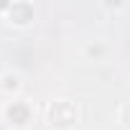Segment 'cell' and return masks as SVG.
<instances>
[{"label":"cell","mask_w":130,"mask_h":130,"mask_svg":"<svg viewBox=\"0 0 130 130\" xmlns=\"http://www.w3.org/2000/svg\"><path fill=\"white\" fill-rule=\"evenodd\" d=\"M46 117H48V125H56V127H69L74 120H77V110L69 100H54L46 110Z\"/></svg>","instance_id":"obj_1"},{"label":"cell","mask_w":130,"mask_h":130,"mask_svg":"<svg viewBox=\"0 0 130 130\" xmlns=\"http://www.w3.org/2000/svg\"><path fill=\"white\" fill-rule=\"evenodd\" d=\"M5 21L8 23H13V26H28L31 21H33V5L31 3H10V5H5Z\"/></svg>","instance_id":"obj_2"},{"label":"cell","mask_w":130,"mask_h":130,"mask_svg":"<svg viewBox=\"0 0 130 130\" xmlns=\"http://www.w3.org/2000/svg\"><path fill=\"white\" fill-rule=\"evenodd\" d=\"M3 115H5V120H8L10 125H15V127H26L28 120H31V110H28V105H26L23 100L8 102L5 110H3Z\"/></svg>","instance_id":"obj_3"},{"label":"cell","mask_w":130,"mask_h":130,"mask_svg":"<svg viewBox=\"0 0 130 130\" xmlns=\"http://www.w3.org/2000/svg\"><path fill=\"white\" fill-rule=\"evenodd\" d=\"M0 87L3 89H18L21 87V77L18 74H13V72H5V74H0Z\"/></svg>","instance_id":"obj_4"},{"label":"cell","mask_w":130,"mask_h":130,"mask_svg":"<svg viewBox=\"0 0 130 130\" xmlns=\"http://www.w3.org/2000/svg\"><path fill=\"white\" fill-rule=\"evenodd\" d=\"M84 51H87V54H89V56H92V54H94V56H100V54H105V51H107V48H105V46H102V43H89V46H87V48H84Z\"/></svg>","instance_id":"obj_5"},{"label":"cell","mask_w":130,"mask_h":130,"mask_svg":"<svg viewBox=\"0 0 130 130\" xmlns=\"http://www.w3.org/2000/svg\"><path fill=\"white\" fill-rule=\"evenodd\" d=\"M120 112H125V115H127V112H130V102H127V105H122V110H120ZM125 125H130V120H127Z\"/></svg>","instance_id":"obj_6"}]
</instances>
